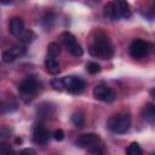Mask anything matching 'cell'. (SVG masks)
<instances>
[{
	"instance_id": "1",
	"label": "cell",
	"mask_w": 155,
	"mask_h": 155,
	"mask_svg": "<svg viewBox=\"0 0 155 155\" xmlns=\"http://www.w3.org/2000/svg\"><path fill=\"white\" fill-rule=\"evenodd\" d=\"M88 51L93 57H98L102 59H109L114 56V47L110 39L101 31H98L93 38Z\"/></svg>"
},
{
	"instance_id": "2",
	"label": "cell",
	"mask_w": 155,
	"mask_h": 155,
	"mask_svg": "<svg viewBox=\"0 0 155 155\" xmlns=\"http://www.w3.org/2000/svg\"><path fill=\"white\" fill-rule=\"evenodd\" d=\"M131 13V6L126 0H111L104 6V15L113 21L130 18Z\"/></svg>"
},
{
	"instance_id": "3",
	"label": "cell",
	"mask_w": 155,
	"mask_h": 155,
	"mask_svg": "<svg viewBox=\"0 0 155 155\" xmlns=\"http://www.w3.org/2000/svg\"><path fill=\"white\" fill-rule=\"evenodd\" d=\"M40 87H41V82L39 78L36 75H29L21 81V84L18 85V91L23 99L29 101L38 94Z\"/></svg>"
},
{
	"instance_id": "4",
	"label": "cell",
	"mask_w": 155,
	"mask_h": 155,
	"mask_svg": "<svg viewBox=\"0 0 155 155\" xmlns=\"http://www.w3.org/2000/svg\"><path fill=\"white\" fill-rule=\"evenodd\" d=\"M107 126L113 133H126L131 127V116L127 113H119L108 120Z\"/></svg>"
},
{
	"instance_id": "5",
	"label": "cell",
	"mask_w": 155,
	"mask_h": 155,
	"mask_svg": "<svg viewBox=\"0 0 155 155\" xmlns=\"http://www.w3.org/2000/svg\"><path fill=\"white\" fill-rule=\"evenodd\" d=\"M62 82H63L64 90L71 94H79L86 87L85 80L81 79L80 76H75V75H68V76L62 78Z\"/></svg>"
},
{
	"instance_id": "6",
	"label": "cell",
	"mask_w": 155,
	"mask_h": 155,
	"mask_svg": "<svg viewBox=\"0 0 155 155\" xmlns=\"http://www.w3.org/2000/svg\"><path fill=\"white\" fill-rule=\"evenodd\" d=\"M128 50H130V56L132 58L139 59L149 54V52L151 51V45L142 39H134L131 42Z\"/></svg>"
},
{
	"instance_id": "7",
	"label": "cell",
	"mask_w": 155,
	"mask_h": 155,
	"mask_svg": "<svg viewBox=\"0 0 155 155\" xmlns=\"http://www.w3.org/2000/svg\"><path fill=\"white\" fill-rule=\"evenodd\" d=\"M61 39H62L64 46L67 47V50H68L73 56H75V57H80V56H82L84 50H82L81 45L78 42L76 38H75L71 33H69V31H64V33H62Z\"/></svg>"
},
{
	"instance_id": "8",
	"label": "cell",
	"mask_w": 155,
	"mask_h": 155,
	"mask_svg": "<svg viewBox=\"0 0 155 155\" xmlns=\"http://www.w3.org/2000/svg\"><path fill=\"white\" fill-rule=\"evenodd\" d=\"M93 97L96 99L101 101V102L111 103L113 101H115L116 94L113 91V88H110L108 85H105V84H98L93 88Z\"/></svg>"
},
{
	"instance_id": "9",
	"label": "cell",
	"mask_w": 155,
	"mask_h": 155,
	"mask_svg": "<svg viewBox=\"0 0 155 155\" xmlns=\"http://www.w3.org/2000/svg\"><path fill=\"white\" fill-rule=\"evenodd\" d=\"M25 52H27L25 45H15V46H12L11 48L4 51L1 58H2V61H4L5 63H12V62H15L17 58H19V57H22L23 54H25Z\"/></svg>"
},
{
	"instance_id": "10",
	"label": "cell",
	"mask_w": 155,
	"mask_h": 155,
	"mask_svg": "<svg viewBox=\"0 0 155 155\" xmlns=\"http://www.w3.org/2000/svg\"><path fill=\"white\" fill-rule=\"evenodd\" d=\"M50 139V132L44 126L42 122H39L34 126L33 130V140L38 145H46Z\"/></svg>"
},
{
	"instance_id": "11",
	"label": "cell",
	"mask_w": 155,
	"mask_h": 155,
	"mask_svg": "<svg viewBox=\"0 0 155 155\" xmlns=\"http://www.w3.org/2000/svg\"><path fill=\"white\" fill-rule=\"evenodd\" d=\"M78 145L80 148H84V149L90 150V149H92L94 147L101 145V138L96 133H85V134H81L79 137Z\"/></svg>"
},
{
	"instance_id": "12",
	"label": "cell",
	"mask_w": 155,
	"mask_h": 155,
	"mask_svg": "<svg viewBox=\"0 0 155 155\" xmlns=\"http://www.w3.org/2000/svg\"><path fill=\"white\" fill-rule=\"evenodd\" d=\"M24 30H25L24 21L21 17H13L11 19V22H10V31H11V34L18 38Z\"/></svg>"
},
{
	"instance_id": "13",
	"label": "cell",
	"mask_w": 155,
	"mask_h": 155,
	"mask_svg": "<svg viewBox=\"0 0 155 155\" xmlns=\"http://www.w3.org/2000/svg\"><path fill=\"white\" fill-rule=\"evenodd\" d=\"M45 68H46V70H47L50 74H52V75L58 74L59 70H61V69H59V64H58L56 57H52V56H50V54H47L46 58H45Z\"/></svg>"
},
{
	"instance_id": "14",
	"label": "cell",
	"mask_w": 155,
	"mask_h": 155,
	"mask_svg": "<svg viewBox=\"0 0 155 155\" xmlns=\"http://www.w3.org/2000/svg\"><path fill=\"white\" fill-rule=\"evenodd\" d=\"M53 111H54L53 107H52L50 103H47V102L41 103V104L39 105V108H38V114H39L41 117H51V116L53 115Z\"/></svg>"
},
{
	"instance_id": "15",
	"label": "cell",
	"mask_w": 155,
	"mask_h": 155,
	"mask_svg": "<svg viewBox=\"0 0 155 155\" xmlns=\"http://www.w3.org/2000/svg\"><path fill=\"white\" fill-rule=\"evenodd\" d=\"M143 115H144V119L149 124H154V121H155V108H154V105L151 103H148L144 107Z\"/></svg>"
},
{
	"instance_id": "16",
	"label": "cell",
	"mask_w": 155,
	"mask_h": 155,
	"mask_svg": "<svg viewBox=\"0 0 155 155\" xmlns=\"http://www.w3.org/2000/svg\"><path fill=\"white\" fill-rule=\"evenodd\" d=\"M18 38L21 39V42H22V44L27 45V44H30V42L35 39V34H34L33 30H30V29H25Z\"/></svg>"
},
{
	"instance_id": "17",
	"label": "cell",
	"mask_w": 155,
	"mask_h": 155,
	"mask_svg": "<svg viewBox=\"0 0 155 155\" xmlns=\"http://www.w3.org/2000/svg\"><path fill=\"white\" fill-rule=\"evenodd\" d=\"M71 122L74 126L76 127H82L84 124H85V116L81 111H78V113H74L71 115Z\"/></svg>"
},
{
	"instance_id": "18",
	"label": "cell",
	"mask_w": 155,
	"mask_h": 155,
	"mask_svg": "<svg viewBox=\"0 0 155 155\" xmlns=\"http://www.w3.org/2000/svg\"><path fill=\"white\" fill-rule=\"evenodd\" d=\"M126 153H127L128 155H140L143 151H142V149H140V147H139V144H138L137 142H132V143L127 147Z\"/></svg>"
},
{
	"instance_id": "19",
	"label": "cell",
	"mask_w": 155,
	"mask_h": 155,
	"mask_svg": "<svg viewBox=\"0 0 155 155\" xmlns=\"http://www.w3.org/2000/svg\"><path fill=\"white\" fill-rule=\"evenodd\" d=\"M59 53H61V47L57 42H51L47 46V54H50L52 57H57V56H59Z\"/></svg>"
},
{
	"instance_id": "20",
	"label": "cell",
	"mask_w": 155,
	"mask_h": 155,
	"mask_svg": "<svg viewBox=\"0 0 155 155\" xmlns=\"http://www.w3.org/2000/svg\"><path fill=\"white\" fill-rule=\"evenodd\" d=\"M53 23H54V16L52 13H48L42 18V27L46 30H50V28H52Z\"/></svg>"
},
{
	"instance_id": "21",
	"label": "cell",
	"mask_w": 155,
	"mask_h": 155,
	"mask_svg": "<svg viewBox=\"0 0 155 155\" xmlns=\"http://www.w3.org/2000/svg\"><path fill=\"white\" fill-rule=\"evenodd\" d=\"M86 70L90 74H97L101 71V65L97 62H90L86 64Z\"/></svg>"
},
{
	"instance_id": "22",
	"label": "cell",
	"mask_w": 155,
	"mask_h": 155,
	"mask_svg": "<svg viewBox=\"0 0 155 155\" xmlns=\"http://www.w3.org/2000/svg\"><path fill=\"white\" fill-rule=\"evenodd\" d=\"M51 86H52L56 91H63V90H64L63 82H62V78H61V79H58V78L53 79V80L51 81Z\"/></svg>"
},
{
	"instance_id": "23",
	"label": "cell",
	"mask_w": 155,
	"mask_h": 155,
	"mask_svg": "<svg viewBox=\"0 0 155 155\" xmlns=\"http://www.w3.org/2000/svg\"><path fill=\"white\" fill-rule=\"evenodd\" d=\"M10 153H13L12 147H11L8 143H5V142L0 143V154L6 155V154H10Z\"/></svg>"
},
{
	"instance_id": "24",
	"label": "cell",
	"mask_w": 155,
	"mask_h": 155,
	"mask_svg": "<svg viewBox=\"0 0 155 155\" xmlns=\"http://www.w3.org/2000/svg\"><path fill=\"white\" fill-rule=\"evenodd\" d=\"M53 138H54L56 140H58V142L63 140V139H64V132H63L62 130H56V131L53 132Z\"/></svg>"
},
{
	"instance_id": "25",
	"label": "cell",
	"mask_w": 155,
	"mask_h": 155,
	"mask_svg": "<svg viewBox=\"0 0 155 155\" xmlns=\"http://www.w3.org/2000/svg\"><path fill=\"white\" fill-rule=\"evenodd\" d=\"M21 153L22 154H35V151L33 149H23Z\"/></svg>"
},
{
	"instance_id": "26",
	"label": "cell",
	"mask_w": 155,
	"mask_h": 155,
	"mask_svg": "<svg viewBox=\"0 0 155 155\" xmlns=\"http://www.w3.org/2000/svg\"><path fill=\"white\" fill-rule=\"evenodd\" d=\"M11 1H12V0H0L1 4H10Z\"/></svg>"
}]
</instances>
